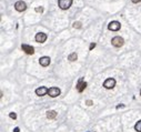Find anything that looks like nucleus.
<instances>
[{"label": "nucleus", "instance_id": "nucleus-6", "mask_svg": "<svg viewBox=\"0 0 141 132\" xmlns=\"http://www.w3.org/2000/svg\"><path fill=\"white\" fill-rule=\"evenodd\" d=\"M35 39H36L37 42L43 43L44 41L47 40V35H46V33H43V32H39V33H37V35H36Z\"/></svg>", "mask_w": 141, "mask_h": 132}, {"label": "nucleus", "instance_id": "nucleus-13", "mask_svg": "<svg viewBox=\"0 0 141 132\" xmlns=\"http://www.w3.org/2000/svg\"><path fill=\"white\" fill-rule=\"evenodd\" d=\"M78 59V56H77V53L76 52H72V53H70V55L68 56V60L69 61H76Z\"/></svg>", "mask_w": 141, "mask_h": 132}, {"label": "nucleus", "instance_id": "nucleus-11", "mask_svg": "<svg viewBox=\"0 0 141 132\" xmlns=\"http://www.w3.org/2000/svg\"><path fill=\"white\" fill-rule=\"evenodd\" d=\"M50 61H51V59L49 57H41L39 59V63H40V66H42V67H48L50 64Z\"/></svg>", "mask_w": 141, "mask_h": 132}, {"label": "nucleus", "instance_id": "nucleus-9", "mask_svg": "<svg viewBox=\"0 0 141 132\" xmlns=\"http://www.w3.org/2000/svg\"><path fill=\"white\" fill-rule=\"evenodd\" d=\"M49 92V89L46 88V87H40V88L36 89V94L39 95V97H42V95L47 94Z\"/></svg>", "mask_w": 141, "mask_h": 132}, {"label": "nucleus", "instance_id": "nucleus-4", "mask_svg": "<svg viewBox=\"0 0 141 132\" xmlns=\"http://www.w3.org/2000/svg\"><path fill=\"white\" fill-rule=\"evenodd\" d=\"M120 28H121V24L119 21H111L108 24V29L111 30V31H118Z\"/></svg>", "mask_w": 141, "mask_h": 132}, {"label": "nucleus", "instance_id": "nucleus-19", "mask_svg": "<svg viewBox=\"0 0 141 132\" xmlns=\"http://www.w3.org/2000/svg\"><path fill=\"white\" fill-rule=\"evenodd\" d=\"M95 47H96V43H91V44H90V47H89V49H90V50H92Z\"/></svg>", "mask_w": 141, "mask_h": 132}, {"label": "nucleus", "instance_id": "nucleus-7", "mask_svg": "<svg viewBox=\"0 0 141 132\" xmlns=\"http://www.w3.org/2000/svg\"><path fill=\"white\" fill-rule=\"evenodd\" d=\"M21 49L24 50L27 55H33V53H35V48L31 47V46H29V44H22Z\"/></svg>", "mask_w": 141, "mask_h": 132}, {"label": "nucleus", "instance_id": "nucleus-21", "mask_svg": "<svg viewBox=\"0 0 141 132\" xmlns=\"http://www.w3.org/2000/svg\"><path fill=\"white\" fill-rule=\"evenodd\" d=\"M13 132H19V128H15L13 129Z\"/></svg>", "mask_w": 141, "mask_h": 132}, {"label": "nucleus", "instance_id": "nucleus-2", "mask_svg": "<svg viewBox=\"0 0 141 132\" xmlns=\"http://www.w3.org/2000/svg\"><path fill=\"white\" fill-rule=\"evenodd\" d=\"M111 43H112V46L115 47V48H120V47L123 46L125 40H123L121 37H119V36H117V37H113L111 39Z\"/></svg>", "mask_w": 141, "mask_h": 132}, {"label": "nucleus", "instance_id": "nucleus-10", "mask_svg": "<svg viewBox=\"0 0 141 132\" xmlns=\"http://www.w3.org/2000/svg\"><path fill=\"white\" fill-rule=\"evenodd\" d=\"M48 94L50 95L51 98H56V97H58L59 94H60V89L59 88H50L49 89V92H48Z\"/></svg>", "mask_w": 141, "mask_h": 132}, {"label": "nucleus", "instance_id": "nucleus-8", "mask_svg": "<svg viewBox=\"0 0 141 132\" xmlns=\"http://www.w3.org/2000/svg\"><path fill=\"white\" fill-rule=\"evenodd\" d=\"M86 87H87V83L83 81V78H80L78 81V83H77V90H78V92H82L84 89H86Z\"/></svg>", "mask_w": 141, "mask_h": 132}, {"label": "nucleus", "instance_id": "nucleus-3", "mask_svg": "<svg viewBox=\"0 0 141 132\" xmlns=\"http://www.w3.org/2000/svg\"><path fill=\"white\" fill-rule=\"evenodd\" d=\"M15 9L18 11V12H22V11H25L27 9V5L25 1H22V0H19V1H17L15 4Z\"/></svg>", "mask_w": 141, "mask_h": 132}, {"label": "nucleus", "instance_id": "nucleus-12", "mask_svg": "<svg viewBox=\"0 0 141 132\" xmlns=\"http://www.w3.org/2000/svg\"><path fill=\"white\" fill-rule=\"evenodd\" d=\"M56 117H57V112H56L55 110H50V111H48V112H47V118H48L49 120L55 119Z\"/></svg>", "mask_w": 141, "mask_h": 132}, {"label": "nucleus", "instance_id": "nucleus-14", "mask_svg": "<svg viewBox=\"0 0 141 132\" xmlns=\"http://www.w3.org/2000/svg\"><path fill=\"white\" fill-rule=\"evenodd\" d=\"M134 130L138 132H141V120H139L136 124H134Z\"/></svg>", "mask_w": 141, "mask_h": 132}, {"label": "nucleus", "instance_id": "nucleus-20", "mask_svg": "<svg viewBox=\"0 0 141 132\" xmlns=\"http://www.w3.org/2000/svg\"><path fill=\"white\" fill-rule=\"evenodd\" d=\"M133 4H139V2H141V0H131Z\"/></svg>", "mask_w": 141, "mask_h": 132}, {"label": "nucleus", "instance_id": "nucleus-16", "mask_svg": "<svg viewBox=\"0 0 141 132\" xmlns=\"http://www.w3.org/2000/svg\"><path fill=\"white\" fill-rule=\"evenodd\" d=\"M9 117L11 118V119H13V120L17 119V114L15 113V112H10V113H9Z\"/></svg>", "mask_w": 141, "mask_h": 132}, {"label": "nucleus", "instance_id": "nucleus-17", "mask_svg": "<svg viewBox=\"0 0 141 132\" xmlns=\"http://www.w3.org/2000/svg\"><path fill=\"white\" fill-rule=\"evenodd\" d=\"M35 10H36V12H40V13L43 12V8H42V7H37Z\"/></svg>", "mask_w": 141, "mask_h": 132}, {"label": "nucleus", "instance_id": "nucleus-18", "mask_svg": "<svg viewBox=\"0 0 141 132\" xmlns=\"http://www.w3.org/2000/svg\"><path fill=\"white\" fill-rule=\"evenodd\" d=\"M87 105H92V104H93V102H92V101L91 100H87Z\"/></svg>", "mask_w": 141, "mask_h": 132}, {"label": "nucleus", "instance_id": "nucleus-22", "mask_svg": "<svg viewBox=\"0 0 141 132\" xmlns=\"http://www.w3.org/2000/svg\"><path fill=\"white\" fill-rule=\"evenodd\" d=\"M140 95H141V91H140Z\"/></svg>", "mask_w": 141, "mask_h": 132}, {"label": "nucleus", "instance_id": "nucleus-5", "mask_svg": "<svg viewBox=\"0 0 141 132\" xmlns=\"http://www.w3.org/2000/svg\"><path fill=\"white\" fill-rule=\"evenodd\" d=\"M114 86H115V80L113 78H109V79H107L103 82V87L106 89H112V88H114Z\"/></svg>", "mask_w": 141, "mask_h": 132}, {"label": "nucleus", "instance_id": "nucleus-1", "mask_svg": "<svg viewBox=\"0 0 141 132\" xmlns=\"http://www.w3.org/2000/svg\"><path fill=\"white\" fill-rule=\"evenodd\" d=\"M73 0H58V5L60 7V9L62 10H67L71 7Z\"/></svg>", "mask_w": 141, "mask_h": 132}, {"label": "nucleus", "instance_id": "nucleus-15", "mask_svg": "<svg viewBox=\"0 0 141 132\" xmlns=\"http://www.w3.org/2000/svg\"><path fill=\"white\" fill-rule=\"evenodd\" d=\"M73 28H77V29H79V28H81V23L79 21L73 22Z\"/></svg>", "mask_w": 141, "mask_h": 132}]
</instances>
